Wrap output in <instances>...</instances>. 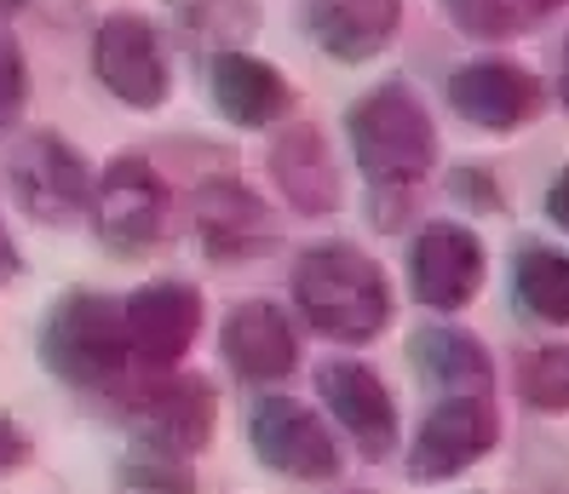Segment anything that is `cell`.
<instances>
[{
  "mask_svg": "<svg viewBox=\"0 0 569 494\" xmlns=\"http://www.w3.org/2000/svg\"><path fill=\"white\" fill-rule=\"evenodd\" d=\"M208 87H213L219 115L237 121V127H271L293 110V92H288L282 70H271V63L253 58V52H213Z\"/></svg>",
  "mask_w": 569,
  "mask_h": 494,
  "instance_id": "e0dca14e",
  "label": "cell"
},
{
  "mask_svg": "<svg viewBox=\"0 0 569 494\" xmlns=\"http://www.w3.org/2000/svg\"><path fill=\"white\" fill-rule=\"evenodd\" d=\"M18 276V248H12V230L0 224V288H7Z\"/></svg>",
  "mask_w": 569,
  "mask_h": 494,
  "instance_id": "83f0119b",
  "label": "cell"
},
{
  "mask_svg": "<svg viewBox=\"0 0 569 494\" xmlns=\"http://www.w3.org/2000/svg\"><path fill=\"white\" fill-rule=\"evenodd\" d=\"M219 351L230 362L237 380H253V385H271L282 374L299 369V334L282 305L271 300H242L237 311L224 316V334H219Z\"/></svg>",
  "mask_w": 569,
  "mask_h": 494,
  "instance_id": "5bb4252c",
  "label": "cell"
},
{
  "mask_svg": "<svg viewBox=\"0 0 569 494\" xmlns=\"http://www.w3.org/2000/svg\"><path fill=\"white\" fill-rule=\"evenodd\" d=\"M403 0H306V36L340 63H368L391 47Z\"/></svg>",
  "mask_w": 569,
  "mask_h": 494,
  "instance_id": "2e32d148",
  "label": "cell"
},
{
  "mask_svg": "<svg viewBox=\"0 0 569 494\" xmlns=\"http://www.w3.org/2000/svg\"><path fill=\"white\" fill-rule=\"evenodd\" d=\"M41 362L52 369V380L76 385V391L116 385L132 362L121 305L104 300V293H87V288L63 293L41 327Z\"/></svg>",
  "mask_w": 569,
  "mask_h": 494,
  "instance_id": "3957f363",
  "label": "cell"
},
{
  "mask_svg": "<svg viewBox=\"0 0 569 494\" xmlns=\"http://www.w3.org/2000/svg\"><path fill=\"white\" fill-rule=\"evenodd\" d=\"M346 139L362 179L375 184V195H415V184L431 173L438 161V133H431V115L409 87H375L368 98H357L346 115Z\"/></svg>",
  "mask_w": 569,
  "mask_h": 494,
  "instance_id": "7a4b0ae2",
  "label": "cell"
},
{
  "mask_svg": "<svg viewBox=\"0 0 569 494\" xmlns=\"http://www.w3.org/2000/svg\"><path fill=\"white\" fill-rule=\"evenodd\" d=\"M92 70L132 110H161L167 104V87H173L161 36H156L144 18H132V12H116V18L98 23V36H92Z\"/></svg>",
  "mask_w": 569,
  "mask_h": 494,
  "instance_id": "ba28073f",
  "label": "cell"
},
{
  "mask_svg": "<svg viewBox=\"0 0 569 494\" xmlns=\"http://www.w3.org/2000/svg\"><path fill=\"white\" fill-rule=\"evenodd\" d=\"M409 356H415L420 380L449 391V397H489V385H495V362L466 327H449V322L420 327L409 340Z\"/></svg>",
  "mask_w": 569,
  "mask_h": 494,
  "instance_id": "ac0fdd59",
  "label": "cell"
},
{
  "mask_svg": "<svg viewBox=\"0 0 569 494\" xmlns=\"http://www.w3.org/2000/svg\"><path fill=\"white\" fill-rule=\"evenodd\" d=\"M271 179L282 184V195L299 213H328L340 208V173H333L328 139L317 127H288L271 150Z\"/></svg>",
  "mask_w": 569,
  "mask_h": 494,
  "instance_id": "d6986e66",
  "label": "cell"
},
{
  "mask_svg": "<svg viewBox=\"0 0 569 494\" xmlns=\"http://www.w3.org/2000/svg\"><path fill=\"white\" fill-rule=\"evenodd\" d=\"M23 98H29V70H23V52H18V41L0 29V133L18 121V110H23Z\"/></svg>",
  "mask_w": 569,
  "mask_h": 494,
  "instance_id": "d4e9b609",
  "label": "cell"
},
{
  "mask_svg": "<svg viewBox=\"0 0 569 494\" xmlns=\"http://www.w3.org/2000/svg\"><path fill=\"white\" fill-rule=\"evenodd\" d=\"M121 488L127 494H196V472H190V460L139 443L121 460Z\"/></svg>",
  "mask_w": 569,
  "mask_h": 494,
  "instance_id": "603a6c76",
  "label": "cell"
},
{
  "mask_svg": "<svg viewBox=\"0 0 569 494\" xmlns=\"http://www.w3.org/2000/svg\"><path fill=\"white\" fill-rule=\"evenodd\" d=\"M7 184L18 208L36 224H70L92 202V173L81 150H70L58 133H23L7 150Z\"/></svg>",
  "mask_w": 569,
  "mask_h": 494,
  "instance_id": "277c9868",
  "label": "cell"
},
{
  "mask_svg": "<svg viewBox=\"0 0 569 494\" xmlns=\"http://www.w3.org/2000/svg\"><path fill=\"white\" fill-rule=\"evenodd\" d=\"M190 219H196V236L213 259H248V253H264L277 242V224H271V208L237 179H208L190 202Z\"/></svg>",
  "mask_w": 569,
  "mask_h": 494,
  "instance_id": "9a60e30c",
  "label": "cell"
},
{
  "mask_svg": "<svg viewBox=\"0 0 569 494\" xmlns=\"http://www.w3.org/2000/svg\"><path fill=\"white\" fill-rule=\"evenodd\" d=\"M293 305L322 340L368 345L391 322V288L386 271L351 242L306 248L293 265Z\"/></svg>",
  "mask_w": 569,
  "mask_h": 494,
  "instance_id": "6da1fadb",
  "label": "cell"
},
{
  "mask_svg": "<svg viewBox=\"0 0 569 494\" xmlns=\"http://www.w3.org/2000/svg\"><path fill=\"white\" fill-rule=\"evenodd\" d=\"M87 208H92V224H98V242H104L110 253H144V248L161 242L167 184L156 179V168L144 155H121L92 179Z\"/></svg>",
  "mask_w": 569,
  "mask_h": 494,
  "instance_id": "5b68a950",
  "label": "cell"
},
{
  "mask_svg": "<svg viewBox=\"0 0 569 494\" xmlns=\"http://www.w3.org/2000/svg\"><path fill=\"white\" fill-rule=\"evenodd\" d=\"M500 443V414L489 397H449L426 414V425L415 432V448H409V477L415 483H449L460 477L466 466Z\"/></svg>",
  "mask_w": 569,
  "mask_h": 494,
  "instance_id": "52a82bcc",
  "label": "cell"
},
{
  "mask_svg": "<svg viewBox=\"0 0 569 494\" xmlns=\"http://www.w3.org/2000/svg\"><path fill=\"white\" fill-rule=\"evenodd\" d=\"M518 305L541 322H569V253L558 248H523L512 265Z\"/></svg>",
  "mask_w": 569,
  "mask_h": 494,
  "instance_id": "ffe728a7",
  "label": "cell"
},
{
  "mask_svg": "<svg viewBox=\"0 0 569 494\" xmlns=\"http://www.w3.org/2000/svg\"><path fill=\"white\" fill-rule=\"evenodd\" d=\"M219 397L208 380L196 374H167L156 391H144L132 403V425H139V443L144 448H161V454H202L213 443V425H219Z\"/></svg>",
  "mask_w": 569,
  "mask_h": 494,
  "instance_id": "8fae6325",
  "label": "cell"
},
{
  "mask_svg": "<svg viewBox=\"0 0 569 494\" xmlns=\"http://www.w3.org/2000/svg\"><path fill=\"white\" fill-rule=\"evenodd\" d=\"M317 391H322L328 414L346 425V437L368 460H386L397 448V403H391L386 380L368 369V362H322Z\"/></svg>",
  "mask_w": 569,
  "mask_h": 494,
  "instance_id": "7c38bea8",
  "label": "cell"
},
{
  "mask_svg": "<svg viewBox=\"0 0 569 494\" xmlns=\"http://www.w3.org/2000/svg\"><path fill=\"white\" fill-rule=\"evenodd\" d=\"M248 443L277 477H293V483H328L333 472H340V448H333L328 425L311 409H299L293 397L253 403Z\"/></svg>",
  "mask_w": 569,
  "mask_h": 494,
  "instance_id": "8992f818",
  "label": "cell"
},
{
  "mask_svg": "<svg viewBox=\"0 0 569 494\" xmlns=\"http://www.w3.org/2000/svg\"><path fill=\"white\" fill-rule=\"evenodd\" d=\"M443 12L455 18V29H466L472 41H507L523 36L541 18L558 12V0H443Z\"/></svg>",
  "mask_w": 569,
  "mask_h": 494,
  "instance_id": "7402d4cb",
  "label": "cell"
},
{
  "mask_svg": "<svg viewBox=\"0 0 569 494\" xmlns=\"http://www.w3.org/2000/svg\"><path fill=\"white\" fill-rule=\"evenodd\" d=\"M167 12H173V23L184 29L190 41L219 47V52H237L259 29L253 0H167Z\"/></svg>",
  "mask_w": 569,
  "mask_h": 494,
  "instance_id": "44dd1931",
  "label": "cell"
},
{
  "mask_svg": "<svg viewBox=\"0 0 569 494\" xmlns=\"http://www.w3.org/2000/svg\"><path fill=\"white\" fill-rule=\"evenodd\" d=\"M449 104L483 133H512V127H523L541 110V81L507 58H478L449 75Z\"/></svg>",
  "mask_w": 569,
  "mask_h": 494,
  "instance_id": "4fadbf2b",
  "label": "cell"
},
{
  "mask_svg": "<svg viewBox=\"0 0 569 494\" xmlns=\"http://www.w3.org/2000/svg\"><path fill=\"white\" fill-rule=\"evenodd\" d=\"M23 460H29V437H23V425L0 414V477H7V472H18Z\"/></svg>",
  "mask_w": 569,
  "mask_h": 494,
  "instance_id": "484cf974",
  "label": "cell"
},
{
  "mask_svg": "<svg viewBox=\"0 0 569 494\" xmlns=\"http://www.w3.org/2000/svg\"><path fill=\"white\" fill-rule=\"evenodd\" d=\"M518 391L529 409L541 414H563L569 409V345H547V351H529L523 369H518Z\"/></svg>",
  "mask_w": 569,
  "mask_h": 494,
  "instance_id": "cb8c5ba5",
  "label": "cell"
},
{
  "mask_svg": "<svg viewBox=\"0 0 569 494\" xmlns=\"http://www.w3.org/2000/svg\"><path fill=\"white\" fill-rule=\"evenodd\" d=\"M547 219L558 224V230H569V168L552 179V190H547Z\"/></svg>",
  "mask_w": 569,
  "mask_h": 494,
  "instance_id": "4316f807",
  "label": "cell"
},
{
  "mask_svg": "<svg viewBox=\"0 0 569 494\" xmlns=\"http://www.w3.org/2000/svg\"><path fill=\"white\" fill-rule=\"evenodd\" d=\"M409 288L426 311H460L483 288V242L466 224H426L409 248Z\"/></svg>",
  "mask_w": 569,
  "mask_h": 494,
  "instance_id": "30bf717a",
  "label": "cell"
},
{
  "mask_svg": "<svg viewBox=\"0 0 569 494\" xmlns=\"http://www.w3.org/2000/svg\"><path fill=\"white\" fill-rule=\"evenodd\" d=\"M558 98L569 104V41H563V58H558Z\"/></svg>",
  "mask_w": 569,
  "mask_h": 494,
  "instance_id": "f1b7e54d",
  "label": "cell"
},
{
  "mask_svg": "<svg viewBox=\"0 0 569 494\" xmlns=\"http://www.w3.org/2000/svg\"><path fill=\"white\" fill-rule=\"evenodd\" d=\"M12 12H23V0H0V18H12Z\"/></svg>",
  "mask_w": 569,
  "mask_h": 494,
  "instance_id": "f546056e",
  "label": "cell"
},
{
  "mask_svg": "<svg viewBox=\"0 0 569 494\" xmlns=\"http://www.w3.org/2000/svg\"><path fill=\"white\" fill-rule=\"evenodd\" d=\"M121 322H127V345H132V362L144 369H179V356L196 345L202 334V293L190 282H144L132 300L121 305Z\"/></svg>",
  "mask_w": 569,
  "mask_h": 494,
  "instance_id": "9c48e42d",
  "label": "cell"
}]
</instances>
